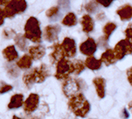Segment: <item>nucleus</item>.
<instances>
[{
  "label": "nucleus",
  "mask_w": 132,
  "mask_h": 119,
  "mask_svg": "<svg viewBox=\"0 0 132 119\" xmlns=\"http://www.w3.org/2000/svg\"><path fill=\"white\" fill-rule=\"evenodd\" d=\"M61 46L66 57L72 58L76 55L77 48L75 41L74 39L70 38H65L63 43L61 44Z\"/></svg>",
  "instance_id": "9"
},
{
  "label": "nucleus",
  "mask_w": 132,
  "mask_h": 119,
  "mask_svg": "<svg viewBox=\"0 0 132 119\" xmlns=\"http://www.w3.org/2000/svg\"><path fill=\"white\" fill-rule=\"evenodd\" d=\"M59 10V6H53V7L48 9L46 11V16L48 17V18H51L55 17L56 14H58Z\"/></svg>",
  "instance_id": "27"
},
{
  "label": "nucleus",
  "mask_w": 132,
  "mask_h": 119,
  "mask_svg": "<svg viewBox=\"0 0 132 119\" xmlns=\"http://www.w3.org/2000/svg\"><path fill=\"white\" fill-rule=\"evenodd\" d=\"M32 58L29 55H24L17 62V66L21 69H29L32 67Z\"/></svg>",
  "instance_id": "21"
},
{
  "label": "nucleus",
  "mask_w": 132,
  "mask_h": 119,
  "mask_svg": "<svg viewBox=\"0 0 132 119\" xmlns=\"http://www.w3.org/2000/svg\"><path fill=\"white\" fill-rule=\"evenodd\" d=\"M81 26H82V30L85 33H90L94 29V23L92 18L86 14L84 15L81 18Z\"/></svg>",
  "instance_id": "19"
},
{
  "label": "nucleus",
  "mask_w": 132,
  "mask_h": 119,
  "mask_svg": "<svg viewBox=\"0 0 132 119\" xmlns=\"http://www.w3.org/2000/svg\"><path fill=\"white\" fill-rule=\"evenodd\" d=\"M40 102V96L37 94L32 93L24 102V110L27 114H31L38 108Z\"/></svg>",
  "instance_id": "8"
},
{
  "label": "nucleus",
  "mask_w": 132,
  "mask_h": 119,
  "mask_svg": "<svg viewBox=\"0 0 132 119\" xmlns=\"http://www.w3.org/2000/svg\"><path fill=\"white\" fill-rule=\"evenodd\" d=\"M123 113H124V117H129V114H127V111L126 110V109H124Z\"/></svg>",
  "instance_id": "36"
},
{
  "label": "nucleus",
  "mask_w": 132,
  "mask_h": 119,
  "mask_svg": "<svg viewBox=\"0 0 132 119\" xmlns=\"http://www.w3.org/2000/svg\"><path fill=\"white\" fill-rule=\"evenodd\" d=\"M71 73H74L73 63L67 59H62L57 62L55 78L59 80H66L69 78Z\"/></svg>",
  "instance_id": "5"
},
{
  "label": "nucleus",
  "mask_w": 132,
  "mask_h": 119,
  "mask_svg": "<svg viewBox=\"0 0 132 119\" xmlns=\"http://www.w3.org/2000/svg\"><path fill=\"white\" fill-rule=\"evenodd\" d=\"M68 107L76 116L80 117H86L90 110V104L81 93L70 98Z\"/></svg>",
  "instance_id": "1"
},
{
  "label": "nucleus",
  "mask_w": 132,
  "mask_h": 119,
  "mask_svg": "<svg viewBox=\"0 0 132 119\" xmlns=\"http://www.w3.org/2000/svg\"><path fill=\"white\" fill-rule=\"evenodd\" d=\"M62 23L67 26H74L77 24V17L74 13H69L65 16Z\"/></svg>",
  "instance_id": "24"
},
{
  "label": "nucleus",
  "mask_w": 132,
  "mask_h": 119,
  "mask_svg": "<svg viewBox=\"0 0 132 119\" xmlns=\"http://www.w3.org/2000/svg\"><path fill=\"white\" fill-rule=\"evenodd\" d=\"M85 8L89 13H94V12H96L98 10V5L94 1H90L86 5Z\"/></svg>",
  "instance_id": "26"
},
{
  "label": "nucleus",
  "mask_w": 132,
  "mask_h": 119,
  "mask_svg": "<svg viewBox=\"0 0 132 119\" xmlns=\"http://www.w3.org/2000/svg\"><path fill=\"white\" fill-rule=\"evenodd\" d=\"M96 1L105 7H109L115 0H96Z\"/></svg>",
  "instance_id": "31"
},
{
  "label": "nucleus",
  "mask_w": 132,
  "mask_h": 119,
  "mask_svg": "<svg viewBox=\"0 0 132 119\" xmlns=\"http://www.w3.org/2000/svg\"><path fill=\"white\" fill-rule=\"evenodd\" d=\"M49 76L50 72L48 68L45 64H42L39 68H35L24 75L23 83L28 88H30L34 83H41L44 82Z\"/></svg>",
  "instance_id": "2"
},
{
  "label": "nucleus",
  "mask_w": 132,
  "mask_h": 119,
  "mask_svg": "<svg viewBox=\"0 0 132 119\" xmlns=\"http://www.w3.org/2000/svg\"><path fill=\"white\" fill-rule=\"evenodd\" d=\"M93 84L96 87V91L101 99H103L105 96V79L101 77H97L93 80Z\"/></svg>",
  "instance_id": "13"
},
{
  "label": "nucleus",
  "mask_w": 132,
  "mask_h": 119,
  "mask_svg": "<svg viewBox=\"0 0 132 119\" xmlns=\"http://www.w3.org/2000/svg\"><path fill=\"white\" fill-rule=\"evenodd\" d=\"M58 4H59V7L62 8L64 10H69L70 8V0H59Z\"/></svg>",
  "instance_id": "28"
},
{
  "label": "nucleus",
  "mask_w": 132,
  "mask_h": 119,
  "mask_svg": "<svg viewBox=\"0 0 132 119\" xmlns=\"http://www.w3.org/2000/svg\"><path fill=\"white\" fill-rule=\"evenodd\" d=\"M25 37L34 43L41 42V30L39 21L35 17H30L25 25Z\"/></svg>",
  "instance_id": "3"
},
{
  "label": "nucleus",
  "mask_w": 132,
  "mask_h": 119,
  "mask_svg": "<svg viewBox=\"0 0 132 119\" xmlns=\"http://www.w3.org/2000/svg\"><path fill=\"white\" fill-rule=\"evenodd\" d=\"M117 14L122 21H129L132 18V6L130 5H124L117 10Z\"/></svg>",
  "instance_id": "14"
},
{
  "label": "nucleus",
  "mask_w": 132,
  "mask_h": 119,
  "mask_svg": "<svg viewBox=\"0 0 132 119\" xmlns=\"http://www.w3.org/2000/svg\"><path fill=\"white\" fill-rule=\"evenodd\" d=\"M53 49L54 50H53L52 53L50 55L52 62H59L60 60L64 59L66 57L65 54H64V52H63V50L62 49L61 44H55L53 46Z\"/></svg>",
  "instance_id": "17"
},
{
  "label": "nucleus",
  "mask_w": 132,
  "mask_h": 119,
  "mask_svg": "<svg viewBox=\"0 0 132 119\" xmlns=\"http://www.w3.org/2000/svg\"><path fill=\"white\" fill-rule=\"evenodd\" d=\"M128 107H129V109L132 111V102H130L128 105Z\"/></svg>",
  "instance_id": "37"
},
{
  "label": "nucleus",
  "mask_w": 132,
  "mask_h": 119,
  "mask_svg": "<svg viewBox=\"0 0 132 119\" xmlns=\"http://www.w3.org/2000/svg\"><path fill=\"white\" fill-rule=\"evenodd\" d=\"M125 34H126V38H127V40L132 45V26H129L126 31H125Z\"/></svg>",
  "instance_id": "30"
},
{
  "label": "nucleus",
  "mask_w": 132,
  "mask_h": 119,
  "mask_svg": "<svg viewBox=\"0 0 132 119\" xmlns=\"http://www.w3.org/2000/svg\"><path fill=\"white\" fill-rule=\"evenodd\" d=\"M12 89H13V87L9 84H6V83H3V85L0 87V94H5L8 91H10Z\"/></svg>",
  "instance_id": "29"
},
{
  "label": "nucleus",
  "mask_w": 132,
  "mask_h": 119,
  "mask_svg": "<svg viewBox=\"0 0 132 119\" xmlns=\"http://www.w3.org/2000/svg\"><path fill=\"white\" fill-rule=\"evenodd\" d=\"M14 41L18 47L21 51H25L27 49L28 41H26V38L24 35H21V34L16 35V37L14 38Z\"/></svg>",
  "instance_id": "22"
},
{
  "label": "nucleus",
  "mask_w": 132,
  "mask_h": 119,
  "mask_svg": "<svg viewBox=\"0 0 132 119\" xmlns=\"http://www.w3.org/2000/svg\"><path fill=\"white\" fill-rule=\"evenodd\" d=\"M27 9L26 0H10L5 6L3 12L5 17L12 18L18 14H21Z\"/></svg>",
  "instance_id": "4"
},
{
  "label": "nucleus",
  "mask_w": 132,
  "mask_h": 119,
  "mask_svg": "<svg viewBox=\"0 0 132 119\" xmlns=\"http://www.w3.org/2000/svg\"><path fill=\"white\" fill-rule=\"evenodd\" d=\"M24 96L21 94H16L11 97L10 101L8 104L9 109H18L24 103Z\"/></svg>",
  "instance_id": "18"
},
{
  "label": "nucleus",
  "mask_w": 132,
  "mask_h": 119,
  "mask_svg": "<svg viewBox=\"0 0 132 119\" xmlns=\"http://www.w3.org/2000/svg\"><path fill=\"white\" fill-rule=\"evenodd\" d=\"M116 29V25L115 23H112V22H109L106 24L104 26V29H103V31H104V41H107L109 40V37L112 35V33L115 31V29Z\"/></svg>",
  "instance_id": "23"
},
{
  "label": "nucleus",
  "mask_w": 132,
  "mask_h": 119,
  "mask_svg": "<svg viewBox=\"0 0 132 119\" xmlns=\"http://www.w3.org/2000/svg\"><path fill=\"white\" fill-rule=\"evenodd\" d=\"M117 60H122L125 56L132 53V45L127 40H121L119 41L113 50Z\"/></svg>",
  "instance_id": "7"
},
{
  "label": "nucleus",
  "mask_w": 132,
  "mask_h": 119,
  "mask_svg": "<svg viewBox=\"0 0 132 119\" xmlns=\"http://www.w3.org/2000/svg\"><path fill=\"white\" fill-rule=\"evenodd\" d=\"M80 51L82 54L91 56L97 51V44L93 38H88L80 44Z\"/></svg>",
  "instance_id": "10"
},
{
  "label": "nucleus",
  "mask_w": 132,
  "mask_h": 119,
  "mask_svg": "<svg viewBox=\"0 0 132 119\" xmlns=\"http://www.w3.org/2000/svg\"><path fill=\"white\" fill-rule=\"evenodd\" d=\"M61 27L59 25L47 26L44 29V38L48 42H53L58 39L59 33H60Z\"/></svg>",
  "instance_id": "11"
},
{
  "label": "nucleus",
  "mask_w": 132,
  "mask_h": 119,
  "mask_svg": "<svg viewBox=\"0 0 132 119\" xmlns=\"http://www.w3.org/2000/svg\"><path fill=\"white\" fill-rule=\"evenodd\" d=\"M80 89L81 85L78 80L71 78H68L67 79L64 80L63 85V91L67 98H71L72 96L78 94Z\"/></svg>",
  "instance_id": "6"
},
{
  "label": "nucleus",
  "mask_w": 132,
  "mask_h": 119,
  "mask_svg": "<svg viewBox=\"0 0 132 119\" xmlns=\"http://www.w3.org/2000/svg\"><path fill=\"white\" fill-rule=\"evenodd\" d=\"M4 19H5V14H4L3 10H1V9H0V26L3 25V23H4Z\"/></svg>",
  "instance_id": "32"
},
{
  "label": "nucleus",
  "mask_w": 132,
  "mask_h": 119,
  "mask_svg": "<svg viewBox=\"0 0 132 119\" xmlns=\"http://www.w3.org/2000/svg\"><path fill=\"white\" fill-rule=\"evenodd\" d=\"M13 33L15 34L14 31V30H12V29H10V30H9V29H5V30H4V34H5V36H6V37H7V38L12 37V36H13Z\"/></svg>",
  "instance_id": "33"
},
{
  "label": "nucleus",
  "mask_w": 132,
  "mask_h": 119,
  "mask_svg": "<svg viewBox=\"0 0 132 119\" xmlns=\"http://www.w3.org/2000/svg\"><path fill=\"white\" fill-rule=\"evenodd\" d=\"M8 1H9V0H0V6L5 5Z\"/></svg>",
  "instance_id": "35"
},
{
  "label": "nucleus",
  "mask_w": 132,
  "mask_h": 119,
  "mask_svg": "<svg viewBox=\"0 0 132 119\" xmlns=\"http://www.w3.org/2000/svg\"><path fill=\"white\" fill-rule=\"evenodd\" d=\"M3 57L9 62H12L15 61L18 57V54L17 50L15 49V47L14 45H10L3 49Z\"/></svg>",
  "instance_id": "16"
},
{
  "label": "nucleus",
  "mask_w": 132,
  "mask_h": 119,
  "mask_svg": "<svg viewBox=\"0 0 132 119\" xmlns=\"http://www.w3.org/2000/svg\"><path fill=\"white\" fill-rule=\"evenodd\" d=\"M101 62L104 63L106 65H111V64H113L116 63V61H117V59L115 56V53L113 52L112 49H107L101 56Z\"/></svg>",
  "instance_id": "15"
},
{
  "label": "nucleus",
  "mask_w": 132,
  "mask_h": 119,
  "mask_svg": "<svg viewBox=\"0 0 132 119\" xmlns=\"http://www.w3.org/2000/svg\"><path fill=\"white\" fill-rule=\"evenodd\" d=\"M12 119H22V118H21V117H17V116H15V115H14Z\"/></svg>",
  "instance_id": "38"
},
{
  "label": "nucleus",
  "mask_w": 132,
  "mask_h": 119,
  "mask_svg": "<svg viewBox=\"0 0 132 119\" xmlns=\"http://www.w3.org/2000/svg\"><path fill=\"white\" fill-rule=\"evenodd\" d=\"M127 79H128L130 84L132 86V68H130L127 71Z\"/></svg>",
  "instance_id": "34"
},
{
  "label": "nucleus",
  "mask_w": 132,
  "mask_h": 119,
  "mask_svg": "<svg viewBox=\"0 0 132 119\" xmlns=\"http://www.w3.org/2000/svg\"><path fill=\"white\" fill-rule=\"evenodd\" d=\"M30 119H40V117H32Z\"/></svg>",
  "instance_id": "39"
},
{
  "label": "nucleus",
  "mask_w": 132,
  "mask_h": 119,
  "mask_svg": "<svg viewBox=\"0 0 132 119\" xmlns=\"http://www.w3.org/2000/svg\"><path fill=\"white\" fill-rule=\"evenodd\" d=\"M72 63H73V66H74V74H75L76 76L80 75L84 71V69H85V64H83L82 61H79V60L75 61Z\"/></svg>",
  "instance_id": "25"
},
{
  "label": "nucleus",
  "mask_w": 132,
  "mask_h": 119,
  "mask_svg": "<svg viewBox=\"0 0 132 119\" xmlns=\"http://www.w3.org/2000/svg\"><path fill=\"white\" fill-rule=\"evenodd\" d=\"M29 52L30 56L32 58V60L38 61V60H40L41 58L44 57V56L45 55L46 50L44 46L39 44V45L30 47L29 49Z\"/></svg>",
  "instance_id": "12"
},
{
  "label": "nucleus",
  "mask_w": 132,
  "mask_h": 119,
  "mask_svg": "<svg viewBox=\"0 0 132 119\" xmlns=\"http://www.w3.org/2000/svg\"><path fill=\"white\" fill-rule=\"evenodd\" d=\"M85 65L90 70H99L102 65V62L101 60L96 59L94 56H88L86 60Z\"/></svg>",
  "instance_id": "20"
}]
</instances>
